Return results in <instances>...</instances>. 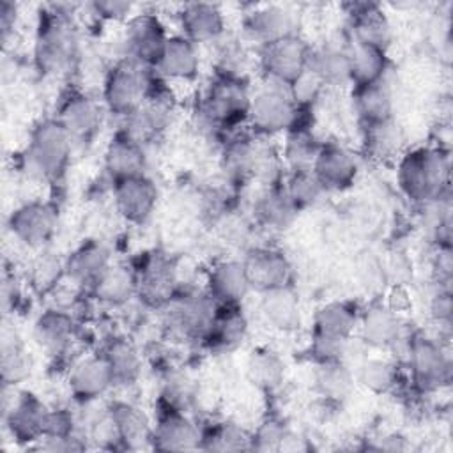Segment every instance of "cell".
I'll list each match as a JSON object with an SVG mask.
<instances>
[{
    "mask_svg": "<svg viewBox=\"0 0 453 453\" xmlns=\"http://www.w3.org/2000/svg\"><path fill=\"white\" fill-rule=\"evenodd\" d=\"M352 101L363 126L382 124L393 119V92L384 78L373 83L356 85Z\"/></svg>",
    "mask_w": 453,
    "mask_h": 453,
    "instance_id": "cell-35",
    "label": "cell"
},
{
    "mask_svg": "<svg viewBox=\"0 0 453 453\" xmlns=\"http://www.w3.org/2000/svg\"><path fill=\"white\" fill-rule=\"evenodd\" d=\"M76 435V421L67 409H50L44 421L42 437H69Z\"/></svg>",
    "mask_w": 453,
    "mask_h": 453,
    "instance_id": "cell-52",
    "label": "cell"
},
{
    "mask_svg": "<svg viewBox=\"0 0 453 453\" xmlns=\"http://www.w3.org/2000/svg\"><path fill=\"white\" fill-rule=\"evenodd\" d=\"M297 212L281 184L262 188L253 202L255 223L273 232L287 230L297 218Z\"/></svg>",
    "mask_w": 453,
    "mask_h": 453,
    "instance_id": "cell-32",
    "label": "cell"
},
{
    "mask_svg": "<svg viewBox=\"0 0 453 453\" xmlns=\"http://www.w3.org/2000/svg\"><path fill=\"white\" fill-rule=\"evenodd\" d=\"M306 69L313 73L324 87H343L350 83V67L347 46L326 42L310 46Z\"/></svg>",
    "mask_w": 453,
    "mask_h": 453,
    "instance_id": "cell-34",
    "label": "cell"
},
{
    "mask_svg": "<svg viewBox=\"0 0 453 453\" xmlns=\"http://www.w3.org/2000/svg\"><path fill=\"white\" fill-rule=\"evenodd\" d=\"M0 377L4 386H18L32 372V357L14 331H4L0 350Z\"/></svg>",
    "mask_w": 453,
    "mask_h": 453,
    "instance_id": "cell-42",
    "label": "cell"
},
{
    "mask_svg": "<svg viewBox=\"0 0 453 453\" xmlns=\"http://www.w3.org/2000/svg\"><path fill=\"white\" fill-rule=\"evenodd\" d=\"M258 143H260V136L242 134V133L230 136L223 143L219 165L228 180L244 182L251 179Z\"/></svg>",
    "mask_w": 453,
    "mask_h": 453,
    "instance_id": "cell-36",
    "label": "cell"
},
{
    "mask_svg": "<svg viewBox=\"0 0 453 453\" xmlns=\"http://www.w3.org/2000/svg\"><path fill=\"white\" fill-rule=\"evenodd\" d=\"M326 87L322 85V81L313 74L310 73L308 69L299 74L290 85H288V90H290V96L294 99V103L301 108V110H310L315 101L320 97V92L324 90Z\"/></svg>",
    "mask_w": 453,
    "mask_h": 453,
    "instance_id": "cell-50",
    "label": "cell"
},
{
    "mask_svg": "<svg viewBox=\"0 0 453 453\" xmlns=\"http://www.w3.org/2000/svg\"><path fill=\"white\" fill-rule=\"evenodd\" d=\"M350 41L388 51L393 41V27L377 4H356L350 12Z\"/></svg>",
    "mask_w": 453,
    "mask_h": 453,
    "instance_id": "cell-28",
    "label": "cell"
},
{
    "mask_svg": "<svg viewBox=\"0 0 453 453\" xmlns=\"http://www.w3.org/2000/svg\"><path fill=\"white\" fill-rule=\"evenodd\" d=\"M451 290L449 288H437V292L432 297L430 303V315L432 319L442 326L449 327L451 326Z\"/></svg>",
    "mask_w": 453,
    "mask_h": 453,
    "instance_id": "cell-53",
    "label": "cell"
},
{
    "mask_svg": "<svg viewBox=\"0 0 453 453\" xmlns=\"http://www.w3.org/2000/svg\"><path fill=\"white\" fill-rule=\"evenodd\" d=\"M248 320L239 304H218L214 319L203 336V345L218 354H228L246 338Z\"/></svg>",
    "mask_w": 453,
    "mask_h": 453,
    "instance_id": "cell-27",
    "label": "cell"
},
{
    "mask_svg": "<svg viewBox=\"0 0 453 453\" xmlns=\"http://www.w3.org/2000/svg\"><path fill=\"white\" fill-rule=\"evenodd\" d=\"M103 354L110 365L113 388H129L140 379L143 361L138 347L131 340L117 336L108 342Z\"/></svg>",
    "mask_w": 453,
    "mask_h": 453,
    "instance_id": "cell-38",
    "label": "cell"
},
{
    "mask_svg": "<svg viewBox=\"0 0 453 453\" xmlns=\"http://www.w3.org/2000/svg\"><path fill=\"white\" fill-rule=\"evenodd\" d=\"M200 449L251 451V432L235 421H218L202 430Z\"/></svg>",
    "mask_w": 453,
    "mask_h": 453,
    "instance_id": "cell-44",
    "label": "cell"
},
{
    "mask_svg": "<svg viewBox=\"0 0 453 453\" xmlns=\"http://www.w3.org/2000/svg\"><path fill=\"white\" fill-rule=\"evenodd\" d=\"M205 290L216 304H239L251 290L242 260L223 258L216 262L209 269Z\"/></svg>",
    "mask_w": 453,
    "mask_h": 453,
    "instance_id": "cell-26",
    "label": "cell"
},
{
    "mask_svg": "<svg viewBox=\"0 0 453 453\" xmlns=\"http://www.w3.org/2000/svg\"><path fill=\"white\" fill-rule=\"evenodd\" d=\"M384 303H386L393 311L403 315V313L409 310V306H411V297H409V294H407V290H405L403 287L395 285V287L391 288V292L388 294V299H386Z\"/></svg>",
    "mask_w": 453,
    "mask_h": 453,
    "instance_id": "cell-56",
    "label": "cell"
},
{
    "mask_svg": "<svg viewBox=\"0 0 453 453\" xmlns=\"http://www.w3.org/2000/svg\"><path fill=\"white\" fill-rule=\"evenodd\" d=\"M319 145L306 127H297L285 134V143L281 149V161L287 172L311 170Z\"/></svg>",
    "mask_w": 453,
    "mask_h": 453,
    "instance_id": "cell-45",
    "label": "cell"
},
{
    "mask_svg": "<svg viewBox=\"0 0 453 453\" xmlns=\"http://www.w3.org/2000/svg\"><path fill=\"white\" fill-rule=\"evenodd\" d=\"M251 90L242 78L216 74L198 104L202 122L212 129H232L246 122Z\"/></svg>",
    "mask_w": 453,
    "mask_h": 453,
    "instance_id": "cell-7",
    "label": "cell"
},
{
    "mask_svg": "<svg viewBox=\"0 0 453 453\" xmlns=\"http://www.w3.org/2000/svg\"><path fill=\"white\" fill-rule=\"evenodd\" d=\"M400 191L414 203L425 205L449 195L451 159L444 145H419L403 150L396 161Z\"/></svg>",
    "mask_w": 453,
    "mask_h": 453,
    "instance_id": "cell-1",
    "label": "cell"
},
{
    "mask_svg": "<svg viewBox=\"0 0 453 453\" xmlns=\"http://www.w3.org/2000/svg\"><path fill=\"white\" fill-rule=\"evenodd\" d=\"M359 310L349 301H329L313 315L311 334L350 342L357 331Z\"/></svg>",
    "mask_w": 453,
    "mask_h": 453,
    "instance_id": "cell-33",
    "label": "cell"
},
{
    "mask_svg": "<svg viewBox=\"0 0 453 453\" xmlns=\"http://www.w3.org/2000/svg\"><path fill=\"white\" fill-rule=\"evenodd\" d=\"M113 203L117 212L129 223H145L156 209L157 188L145 175L113 180Z\"/></svg>",
    "mask_w": 453,
    "mask_h": 453,
    "instance_id": "cell-20",
    "label": "cell"
},
{
    "mask_svg": "<svg viewBox=\"0 0 453 453\" xmlns=\"http://www.w3.org/2000/svg\"><path fill=\"white\" fill-rule=\"evenodd\" d=\"M244 373L255 388L262 391H274L285 379V363L273 349L258 347L250 352Z\"/></svg>",
    "mask_w": 453,
    "mask_h": 453,
    "instance_id": "cell-40",
    "label": "cell"
},
{
    "mask_svg": "<svg viewBox=\"0 0 453 453\" xmlns=\"http://www.w3.org/2000/svg\"><path fill=\"white\" fill-rule=\"evenodd\" d=\"M67 386L73 398L80 403L101 400L113 388L110 365L104 354H90L74 361L67 375Z\"/></svg>",
    "mask_w": 453,
    "mask_h": 453,
    "instance_id": "cell-21",
    "label": "cell"
},
{
    "mask_svg": "<svg viewBox=\"0 0 453 453\" xmlns=\"http://www.w3.org/2000/svg\"><path fill=\"white\" fill-rule=\"evenodd\" d=\"M345 46L349 55L350 83L354 87L373 83L384 78L388 71V51L356 41H349Z\"/></svg>",
    "mask_w": 453,
    "mask_h": 453,
    "instance_id": "cell-39",
    "label": "cell"
},
{
    "mask_svg": "<svg viewBox=\"0 0 453 453\" xmlns=\"http://www.w3.org/2000/svg\"><path fill=\"white\" fill-rule=\"evenodd\" d=\"M111 255L110 250L96 239L81 242L69 257L64 260L65 276L78 287H87L88 290L99 280V276L110 267Z\"/></svg>",
    "mask_w": 453,
    "mask_h": 453,
    "instance_id": "cell-25",
    "label": "cell"
},
{
    "mask_svg": "<svg viewBox=\"0 0 453 453\" xmlns=\"http://www.w3.org/2000/svg\"><path fill=\"white\" fill-rule=\"evenodd\" d=\"M403 350L414 389L434 393L451 382V354L441 338L416 331L407 336Z\"/></svg>",
    "mask_w": 453,
    "mask_h": 453,
    "instance_id": "cell-5",
    "label": "cell"
},
{
    "mask_svg": "<svg viewBox=\"0 0 453 453\" xmlns=\"http://www.w3.org/2000/svg\"><path fill=\"white\" fill-rule=\"evenodd\" d=\"M16 16H18V7L7 0H4L0 4V27H2V37L5 39L7 34L14 28L16 23Z\"/></svg>",
    "mask_w": 453,
    "mask_h": 453,
    "instance_id": "cell-57",
    "label": "cell"
},
{
    "mask_svg": "<svg viewBox=\"0 0 453 453\" xmlns=\"http://www.w3.org/2000/svg\"><path fill=\"white\" fill-rule=\"evenodd\" d=\"M170 34L165 23L154 12H138L126 21L124 44L126 57L154 69L161 58Z\"/></svg>",
    "mask_w": 453,
    "mask_h": 453,
    "instance_id": "cell-12",
    "label": "cell"
},
{
    "mask_svg": "<svg viewBox=\"0 0 453 453\" xmlns=\"http://www.w3.org/2000/svg\"><path fill=\"white\" fill-rule=\"evenodd\" d=\"M288 90V85L264 80V83L251 92L250 110H248V126L253 134L260 138H271L287 134L301 126L303 113Z\"/></svg>",
    "mask_w": 453,
    "mask_h": 453,
    "instance_id": "cell-2",
    "label": "cell"
},
{
    "mask_svg": "<svg viewBox=\"0 0 453 453\" xmlns=\"http://www.w3.org/2000/svg\"><path fill=\"white\" fill-rule=\"evenodd\" d=\"M103 163L111 182L147 173L145 147L119 131L108 142Z\"/></svg>",
    "mask_w": 453,
    "mask_h": 453,
    "instance_id": "cell-29",
    "label": "cell"
},
{
    "mask_svg": "<svg viewBox=\"0 0 453 453\" xmlns=\"http://www.w3.org/2000/svg\"><path fill=\"white\" fill-rule=\"evenodd\" d=\"M281 186L297 211L315 205L326 193L324 186L320 184V180L315 177L311 170L287 172Z\"/></svg>",
    "mask_w": 453,
    "mask_h": 453,
    "instance_id": "cell-46",
    "label": "cell"
},
{
    "mask_svg": "<svg viewBox=\"0 0 453 453\" xmlns=\"http://www.w3.org/2000/svg\"><path fill=\"white\" fill-rule=\"evenodd\" d=\"M94 12L103 19H129L133 16V4L122 0H103L92 4Z\"/></svg>",
    "mask_w": 453,
    "mask_h": 453,
    "instance_id": "cell-55",
    "label": "cell"
},
{
    "mask_svg": "<svg viewBox=\"0 0 453 453\" xmlns=\"http://www.w3.org/2000/svg\"><path fill=\"white\" fill-rule=\"evenodd\" d=\"M92 296L104 306H122L136 296L134 267L111 262L90 288Z\"/></svg>",
    "mask_w": 453,
    "mask_h": 453,
    "instance_id": "cell-37",
    "label": "cell"
},
{
    "mask_svg": "<svg viewBox=\"0 0 453 453\" xmlns=\"http://www.w3.org/2000/svg\"><path fill=\"white\" fill-rule=\"evenodd\" d=\"M87 444L78 435L69 437H41L30 449L37 451H81Z\"/></svg>",
    "mask_w": 453,
    "mask_h": 453,
    "instance_id": "cell-54",
    "label": "cell"
},
{
    "mask_svg": "<svg viewBox=\"0 0 453 453\" xmlns=\"http://www.w3.org/2000/svg\"><path fill=\"white\" fill-rule=\"evenodd\" d=\"M202 428L188 412L161 405L152 423L150 448L157 451H193L200 449Z\"/></svg>",
    "mask_w": 453,
    "mask_h": 453,
    "instance_id": "cell-15",
    "label": "cell"
},
{
    "mask_svg": "<svg viewBox=\"0 0 453 453\" xmlns=\"http://www.w3.org/2000/svg\"><path fill=\"white\" fill-rule=\"evenodd\" d=\"M356 382L375 395L389 393L400 382V366L391 357L370 356L357 366Z\"/></svg>",
    "mask_w": 453,
    "mask_h": 453,
    "instance_id": "cell-43",
    "label": "cell"
},
{
    "mask_svg": "<svg viewBox=\"0 0 453 453\" xmlns=\"http://www.w3.org/2000/svg\"><path fill=\"white\" fill-rule=\"evenodd\" d=\"M296 14L281 4H264L253 7L242 19L244 39L257 48L296 34Z\"/></svg>",
    "mask_w": 453,
    "mask_h": 453,
    "instance_id": "cell-18",
    "label": "cell"
},
{
    "mask_svg": "<svg viewBox=\"0 0 453 453\" xmlns=\"http://www.w3.org/2000/svg\"><path fill=\"white\" fill-rule=\"evenodd\" d=\"M73 145L74 140L57 117L37 122L23 154L27 170L42 180H58L71 163Z\"/></svg>",
    "mask_w": 453,
    "mask_h": 453,
    "instance_id": "cell-4",
    "label": "cell"
},
{
    "mask_svg": "<svg viewBox=\"0 0 453 453\" xmlns=\"http://www.w3.org/2000/svg\"><path fill=\"white\" fill-rule=\"evenodd\" d=\"M258 313L267 327L278 333H294L301 327V304L292 285L260 294Z\"/></svg>",
    "mask_w": 453,
    "mask_h": 453,
    "instance_id": "cell-24",
    "label": "cell"
},
{
    "mask_svg": "<svg viewBox=\"0 0 453 453\" xmlns=\"http://www.w3.org/2000/svg\"><path fill=\"white\" fill-rule=\"evenodd\" d=\"M216 74L242 78L250 67V55L242 44V41L226 37H219L216 42Z\"/></svg>",
    "mask_w": 453,
    "mask_h": 453,
    "instance_id": "cell-48",
    "label": "cell"
},
{
    "mask_svg": "<svg viewBox=\"0 0 453 453\" xmlns=\"http://www.w3.org/2000/svg\"><path fill=\"white\" fill-rule=\"evenodd\" d=\"M156 78L154 69L133 58L122 57L117 60L110 67L103 85V104L106 111L122 119L140 108L149 97Z\"/></svg>",
    "mask_w": 453,
    "mask_h": 453,
    "instance_id": "cell-6",
    "label": "cell"
},
{
    "mask_svg": "<svg viewBox=\"0 0 453 453\" xmlns=\"http://www.w3.org/2000/svg\"><path fill=\"white\" fill-rule=\"evenodd\" d=\"M34 342L50 356L64 354L76 338L73 317L58 308L44 310L32 326Z\"/></svg>",
    "mask_w": 453,
    "mask_h": 453,
    "instance_id": "cell-30",
    "label": "cell"
},
{
    "mask_svg": "<svg viewBox=\"0 0 453 453\" xmlns=\"http://www.w3.org/2000/svg\"><path fill=\"white\" fill-rule=\"evenodd\" d=\"M154 71L166 83L193 81L200 73L198 44L191 42L182 34L170 35Z\"/></svg>",
    "mask_w": 453,
    "mask_h": 453,
    "instance_id": "cell-22",
    "label": "cell"
},
{
    "mask_svg": "<svg viewBox=\"0 0 453 453\" xmlns=\"http://www.w3.org/2000/svg\"><path fill=\"white\" fill-rule=\"evenodd\" d=\"M9 230L12 237L27 248L41 250L55 235L58 212L53 203L32 200L16 207L9 216Z\"/></svg>",
    "mask_w": 453,
    "mask_h": 453,
    "instance_id": "cell-13",
    "label": "cell"
},
{
    "mask_svg": "<svg viewBox=\"0 0 453 453\" xmlns=\"http://www.w3.org/2000/svg\"><path fill=\"white\" fill-rule=\"evenodd\" d=\"M216 301L207 290H180L161 308L163 324L170 334L182 340H203L214 313Z\"/></svg>",
    "mask_w": 453,
    "mask_h": 453,
    "instance_id": "cell-8",
    "label": "cell"
},
{
    "mask_svg": "<svg viewBox=\"0 0 453 453\" xmlns=\"http://www.w3.org/2000/svg\"><path fill=\"white\" fill-rule=\"evenodd\" d=\"M311 172L326 191H342L356 182L359 161L345 145L338 142H324L319 145Z\"/></svg>",
    "mask_w": 453,
    "mask_h": 453,
    "instance_id": "cell-17",
    "label": "cell"
},
{
    "mask_svg": "<svg viewBox=\"0 0 453 453\" xmlns=\"http://www.w3.org/2000/svg\"><path fill=\"white\" fill-rule=\"evenodd\" d=\"M2 409L4 425L12 441L30 448L42 437L44 421L50 409L37 395L30 391H18L14 388L11 398L4 393Z\"/></svg>",
    "mask_w": 453,
    "mask_h": 453,
    "instance_id": "cell-11",
    "label": "cell"
},
{
    "mask_svg": "<svg viewBox=\"0 0 453 453\" xmlns=\"http://www.w3.org/2000/svg\"><path fill=\"white\" fill-rule=\"evenodd\" d=\"M403 136L400 127L391 120L382 124L365 126V147L366 154L375 159H389L398 157L402 154L400 143Z\"/></svg>",
    "mask_w": 453,
    "mask_h": 453,
    "instance_id": "cell-47",
    "label": "cell"
},
{
    "mask_svg": "<svg viewBox=\"0 0 453 453\" xmlns=\"http://www.w3.org/2000/svg\"><path fill=\"white\" fill-rule=\"evenodd\" d=\"M313 384L322 398L329 402H342L352 393L356 386V375L343 359L317 363Z\"/></svg>",
    "mask_w": 453,
    "mask_h": 453,
    "instance_id": "cell-41",
    "label": "cell"
},
{
    "mask_svg": "<svg viewBox=\"0 0 453 453\" xmlns=\"http://www.w3.org/2000/svg\"><path fill=\"white\" fill-rule=\"evenodd\" d=\"M180 34L195 44L216 42L226 34L225 14L219 5L209 2L184 4L179 11Z\"/></svg>",
    "mask_w": 453,
    "mask_h": 453,
    "instance_id": "cell-23",
    "label": "cell"
},
{
    "mask_svg": "<svg viewBox=\"0 0 453 453\" xmlns=\"http://www.w3.org/2000/svg\"><path fill=\"white\" fill-rule=\"evenodd\" d=\"M78 58V34L71 18L57 7L39 18L34 39V62L44 74L69 71Z\"/></svg>",
    "mask_w": 453,
    "mask_h": 453,
    "instance_id": "cell-3",
    "label": "cell"
},
{
    "mask_svg": "<svg viewBox=\"0 0 453 453\" xmlns=\"http://www.w3.org/2000/svg\"><path fill=\"white\" fill-rule=\"evenodd\" d=\"M110 414L115 423L122 449L150 448L152 421L142 407L133 402L117 400L110 403Z\"/></svg>",
    "mask_w": 453,
    "mask_h": 453,
    "instance_id": "cell-31",
    "label": "cell"
},
{
    "mask_svg": "<svg viewBox=\"0 0 453 453\" xmlns=\"http://www.w3.org/2000/svg\"><path fill=\"white\" fill-rule=\"evenodd\" d=\"M104 104L85 92H71L62 99L57 120L65 127L74 142H90L101 129Z\"/></svg>",
    "mask_w": 453,
    "mask_h": 453,
    "instance_id": "cell-19",
    "label": "cell"
},
{
    "mask_svg": "<svg viewBox=\"0 0 453 453\" xmlns=\"http://www.w3.org/2000/svg\"><path fill=\"white\" fill-rule=\"evenodd\" d=\"M242 265L251 290L258 294L292 285V264L287 255L276 248L257 246L251 248L244 258Z\"/></svg>",
    "mask_w": 453,
    "mask_h": 453,
    "instance_id": "cell-16",
    "label": "cell"
},
{
    "mask_svg": "<svg viewBox=\"0 0 453 453\" xmlns=\"http://www.w3.org/2000/svg\"><path fill=\"white\" fill-rule=\"evenodd\" d=\"M62 276H65L64 262L50 255H41L32 267V285L37 292H46L53 288Z\"/></svg>",
    "mask_w": 453,
    "mask_h": 453,
    "instance_id": "cell-51",
    "label": "cell"
},
{
    "mask_svg": "<svg viewBox=\"0 0 453 453\" xmlns=\"http://www.w3.org/2000/svg\"><path fill=\"white\" fill-rule=\"evenodd\" d=\"M310 44L297 34L257 48V65L264 80L290 85L306 71Z\"/></svg>",
    "mask_w": 453,
    "mask_h": 453,
    "instance_id": "cell-9",
    "label": "cell"
},
{
    "mask_svg": "<svg viewBox=\"0 0 453 453\" xmlns=\"http://www.w3.org/2000/svg\"><path fill=\"white\" fill-rule=\"evenodd\" d=\"M308 449V444H306V439L299 434H296L294 430H288V434L285 435L281 446H280V451H304Z\"/></svg>",
    "mask_w": 453,
    "mask_h": 453,
    "instance_id": "cell-58",
    "label": "cell"
},
{
    "mask_svg": "<svg viewBox=\"0 0 453 453\" xmlns=\"http://www.w3.org/2000/svg\"><path fill=\"white\" fill-rule=\"evenodd\" d=\"M356 334L365 345L377 350H391L407 340L403 317L382 301L372 303L359 313Z\"/></svg>",
    "mask_w": 453,
    "mask_h": 453,
    "instance_id": "cell-14",
    "label": "cell"
},
{
    "mask_svg": "<svg viewBox=\"0 0 453 453\" xmlns=\"http://www.w3.org/2000/svg\"><path fill=\"white\" fill-rule=\"evenodd\" d=\"M288 430V425L281 418L269 416L262 419L251 432V451H280Z\"/></svg>",
    "mask_w": 453,
    "mask_h": 453,
    "instance_id": "cell-49",
    "label": "cell"
},
{
    "mask_svg": "<svg viewBox=\"0 0 453 453\" xmlns=\"http://www.w3.org/2000/svg\"><path fill=\"white\" fill-rule=\"evenodd\" d=\"M136 297L147 308L161 310L179 292L175 262L161 253L145 255L134 267Z\"/></svg>",
    "mask_w": 453,
    "mask_h": 453,
    "instance_id": "cell-10",
    "label": "cell"
}]
</instances>
